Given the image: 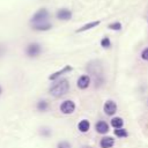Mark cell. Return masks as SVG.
Returning a JSON list of instances; mask_svg holds the SVG:
<instances>
[{"label":"cell","mask_w":148,"mask_h":148,"mask_svg":"<svg viewBox=\"0 0 148 148\" xmlns=\"http://www.w3.org/2000/svg\"><path fill=\"white\" fill-rule=\"evenodd\" d=\"M117 110H118V105L112 99H108L103 104V111H104V113L106 116H114L116 112H117Z\"/></svg>","instance_id":"5"},{"label":"cell","mask_w":148,"mask_h":148,"mask_svg":"<svg viewBox=\"0 0 148 148\" xmlns=\"http://www.w3.org/2000/svg\"><path fill=\"white\" fill-rule=\"evenodd\" d=\"M1 94H2V87L0 86V96H1Z\"/></svg>","instance_id":"23"},{"label":"cell","mask_w":148,"mask_h":148,"mask_svg":"<svg viewBox=\"0 0 148 148\" xmlns=\"http://www.w3.org/2000/svg\"><path fill=\"white\" fill-rule=\"evenodd\" d=\"M81 148H92V147L91 146H82Z\"/></svg>","instance_id":"22"},{"label":"cell","mask_w":148,"mask_h":148,"mask_svg":"<svg viewBox=\"0 0 148 148\" xmlns=\"http://www.w3.org/2000/svg\"><path fill=\"white\" fill-rule=\"evenodd\" d=\"M50 108V104L46 99H39L37 103H36V109L39 111V112H46Z\"/></svg>","instance_id":"13"},{"label":"cell","mask_w":148,"mask_h":148,"mask_svg":"<svg viewBox=\"0 0 148 148\" xmlns=\"http://www.w3.org/2000/svg\"><path fill=\"white\" fill-rule=\"evenodd\" d=\"M69 88H71V86H69V81L67 79H58L50 87L49 92L51 96H53L56 98H60L68 92Z\"/></svg>","instance_id":"1"},{"label":"cell","mask_w":148,"mask_h":148,"mask_svg":"<svg viewBox=\"0 0 148 148\" xmlns=\"http://www.w3.org/2000/svg\"><path fill=\"white\" fill-rule=\"evenodd\" d=\"M99 23H101L99 21H92V22L86 23V24H83L81 28H79V29L76 30V32H83V31H87V30H89V29H92V28L97 27Z\"/></svg>","instance_id":"14"},{"label":"cell","mask_w":148,"mask_h":148,"mask_svg":"<svg viewBox=\"0 0 148 148\" xmlns=\"http://www.w3.org/2000/svg\"><path fill=\"white\" fill-rule=\"evenodd\" d=\"M73 69V67L72 66H69V65H66V66H64L61 69H59V71H56V72H53L51 75H49V80L50 81H56V80H58L61 75H64V74H67V73H69Z\"/></svg>","instance_id":"6"},{"label":"cell","mask_w":148,"mask_h":148,"mask_svg":"<svg viewBox=\"0 0 148 148\" xmlns=\"http://www.w3.org/2000/svg\"><path fill=\"white\" fill-rule=\"evenodd\" d=\"M57 148H72V145L68 141L62 140V141H59L57 143Z\"/></svg>","instance_id":"19"},{"label":"cell","mask_w":148,"mask_h":148,"mask_svg":"<svg viewBox=\"0 0 148 148\" xmlns=\"http://www.w3.org/2000/svg\"><path fill=\"white\" fill-rule=\"evenodd\" d=\"M95 130L98 134H106L109 132V124L104 120H98L95 124Z\"/></svg>","instance_id":"9"},{"label":"cell","mask_w":148,"mask_h":148,"mask_svg":"<svg viewBox=\"0 0 148 148\" xmlns=\"http://www.w3.org/2000/svg\"><path fill=\"white\" fill-rule=\"evenodd\" d=\"M110 124H111V126H112L114 130H116V128H121V127L124 126V119H123L121 117H113V118L111 119Z\"/></svg>","instance_id":"15"},{"label":"cell","mask_w":148,"mask_h":148,"mask_svg":"<svg viewBox=\"0 0 148 148\" xmlns=\"http://www.w3.org/2000/svg\"><path fill=\"white\" fill-rule=\"evenodd\" d=\"M50 14L49 10L46 8H39L30 18V22L32 24H37V23H43V22H47Z\"/></svg>","instance_id":"2"},{"label":"cell","mask_w":148,"mask_h":148,"mask_svg":"<svg viewBox=\"0 0 148 148\" xmlns=\"http://www.w3.org/2000/svg\"><path fill=\"white\" fill-rule=\"evenodd\" d=\"M40 134H42L43 136H50V135H51V130H50V128H42Z\"/></svg>","instance_id":"21"},{"label":"cell","mask_w":148,"mask_h":148,"mask_svg":"<svg viewBox=\"0 0 148 148\" xmlns=\"http://www.w3.org/2000/svg\"><path fill=\"white\" fill-rule=\"evenodd\" d=\"M113 133H114V135L118 136V138H126V136H128V132H127V130H125L124 127H121V128H116V130L113 131Z\"/></svg>","instance_id":"16"},{"label":"cell","mask_w":148,"mask_h":148,"mask_svg":"<svg viewBox=\"0 0 148 148\" xmlns=\"http://www.w3.org/2000/svg\"><path fill=\"white\" fill-rule=\"evenodd\" d=\"M108 28L110 30H114V31H119L121 29V23L120 22H113V23H110L108 25Z\"/></svg>","instance_id":"18"},{"label":"cell","mask_w":148,"mask_h":148,"mask_svg":"<svg viewBox=\"0 0 148 148\" xmlns=\"http://www.w3.org/2000/svg\"><path fill=\"white\" fill-rule=\"evenodd\" d=\"M77 130L81 133H87L90 130V123H89V120H87V119L80 120L79 124H77Z\"/></svg>","instance_id":"12"},{"label":"cell","mask_w":148,"mask_h":148,"mask_svg":"<svg viewBox=\"0 0 148 148\" xmlns=\"http://www.w3.org/2000/svg\"><path fill=\"white\" fill-rule=\"evenodd\" d=\"M56 17L58 20H60V21H68V20L72 18V12L69 9H67V8H61V9H59L57 12Z\"/></svg>","instance_id":"8"},{"label":"cell","mask_w":148,"mask_h":148,"mask_svg":"<svg viewBox=\"0 0 148 148\" xmlns=\"http://www.w3.org/2000/svg\"><path fill=\"white\" fill-rule=\"evenodd\" d=\"M101 46H102L103 49H109V47L111 46V40H110V38H109V37H103V38L101 39Z\"/></svg>","instance_id":"17"},{"label":"cell","mask_w":148,"mask_h":148,"mask_svg":"<svg viewBox=\"0 0 148 148\" xmlns=\"http://www.w3.org/2000/svg\"><path fill=\"white\" fill-rule=\"evenodd\" d=\"M52 28V24L49 22H43V23H37V24H32V29L36 31H47Z\"/></svg>","instance_id":"11"},{"label":"cell","mask_w":148,"mask_h":148,"mask_svg":"<svg viewBox=\"0 0 148 148\" xmlns=\"http://www.w3.org/2000/svg\"><path fill=\"white\" fill-rule=\"evenodd\" d=\"M75 109H76V105H75L74 101H72V99H66V101L61 102V104L59 106V110L62 114H72V113H74Z\"/></svg>","instance_id":"4"},{"label":"cell","mask_w":148,"mask_h":148,"mask_svg":"<svg viewBox=\"0 0 148 148\" xmlns=\"http://www.w3.org/2000/svg\"><path fill=\"white\" fill-rule=\"evenodd\" d=\"M90 83H91V79H90V76L88 74H83V75L79 76V79L76 81L77 88L79 89H82V90L83 89H87L90 86Z\"/></svg>","instance_id":"7"},{"label":"cell","mask_w":148,"mask_h":148,"mask_svg":"<svg viewBox=\"0 0 148 148\" xmlns=\"http://www.w3.org/2000/svg\"><path fill=\"white\" fill-rule=\"evenodd\" d=\"M141 58H142L143 60L148 61V47H146V49H143V50L141 51Z\"/></svg>","instance_id":"20"},{"label":"cell","mask_w":148,"mask_h":148,"mask_svg":"<svg viewBox=\"0 0 148 148\" xmlns=\"http://www.w3.org/2000/svg\"><path fill=\"white\" fill-rule=\"evenodd\" d=\"M114 145V139L112 136H103L99 141L101 148H111Z\"/></svg>","instance_id":"10"},{"label":"cell","mask_w":148,"mask_h":148,"mask_svg":"<svg viewBox=\"0 0 148 148\" xmlns=\"http://www.w3.org/2000/svg\"><path fill=\"white\" fill-rule=\"evenodd\" d=\"M42 53V46L38 43H29L25 47V54L29 58H37Z\"/></svg>","instance_id":"3"}]
</instances>
